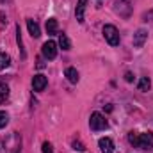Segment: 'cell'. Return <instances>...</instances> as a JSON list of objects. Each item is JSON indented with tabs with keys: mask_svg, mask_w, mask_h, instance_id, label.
<instances>
[{
	"mask_svg": "<svg viewBox=\"0 0 153 153\" xmlns=\"http://www.w3.org/2000/svg\"><path fill=\"white\" fill-rule=\"evenodd\" d=\"M128 141H130V144H134L139 150H152L153 148V134L152 132H146V134L130 132L128 134Z\"/></svg>",
	"mask_w": 153,
	"mask_h": 153,
	"instance_id": "1",
	"label": "cell"
},
{
	"mask_svg": "<svg viewBox=\"0 0 153 153\" xmlns=\"http://www.w3.org/2000/svg\"><path fill=\"white\" fill-rule=\"evenodd\" d=\"M89 126H91V130L98 132V130H105L109 126V123H107L105 116H102L100 112H93L89 117Z\"/></svg>",
	"mask_w": 153,
	"mask_h": 153,
	"instance_id": "2",
	"label": "cell"
},
{
	"mask_svg": "<svg viewBox=\"0 0 153 153\" xmlns=\"http://www.w3.org/2000/svg\"><path fill=\"white\" fill-rule=\"evenodd\" d=\"M103 38H105V41H107L111 46H117L119 41H121L119 32H117V29H116L114 25H105V27H103Z\"/></svg>",
	"mask_w": 153,
	"mask_h": 153,
	"instance_id": "3",
	"label": "cell"
},
{
	"mask_svg": "<svg viewBox=\"0 0 153 153\" xmlns=\"http://www.w3.org/2000/svg\"><path fill=\"white\" fill-rule=\"evenodd\" d=\"M41 53H43V57L48 59V61L55 59V57H57V43H55V41H46V43L41 46Z\"/></svg>",
	"mask_w": 153,
	"mask_h": 153,
	"instance_id": "4",
	"label": "cell"
},
{
	"mask_svg": "<svg viewBox=\"0 0 153 153\" xmlns=\"http://www.w3.org/2000/svg\"><path fill=\"white\" fill-rule=\"evenodd\" d=\"M46 85H48V78L43 75V73L34 75V78H32V89H34L36 93L45 91V89H46Z\"/></svg>",
	"mask_w": 153,
	"mask_h": 153,
	"instance_id": "5",
	"label": "cell"
},
{
	"mask_svg": "<svg viewBox=\"0 0 153 153\" xmlns=\"http://www.w3.org/2000/svg\"><path fill=\"white\" fill-rule=\"evenodd\" d=\"M146 39H148V30L146 29H139L134 34V46L135 48H143L144 43H146Z\"/></svg>",
	"mask_w": 153,
	"mask_h": 153,
	"instance_id": "6",
	"label": "cell"
},
{
	"mask_svg": "<svg viewBox=\"0 0 153 153\" xmlns=\"http://www.w3.org/2000/svg\"><path fill=\"white\" fill-rule=\"evenodd\" d=\"M98 146H100L102 153H114V143L111 137H102L98 141Z\"/></svg>",
	"mask_w": 153,
	"mask_h": 153,
	"instance_id": "7",
	"label": "cell"
},
{
	"mask_svg": "<svg viewBox=\"0 0 153 153\" xmlns=\"http://www.w3.org/2000/svg\"><path fill=\"white\" fill-rule=\"evenodd\" d=\"M85 4L87 0H78L76 4V9H75V18L78 23H84V11H85Z\"/></svg>",
	"mask_w": 153,
	"mask_h": 153,
	"instance_id": "8",
	"label": "cell"
},
{
	"mask_svg": "<svg viewBox=\"0 0 153 153\" xmlns=\"http://www.w3.org/2000/svg\"><path fill=\"white\" fill-rule=\"evenodd\" d=\"M46 32H48V36H55L59 32V25H57L55 18H48L46 20Z\"/></svg>",
	"mask_w": 153,
	"mask_h": 153,
	"instance_id": "9",
	"label": "cell"
},
{
	"mask_svg": "<svg viewBox=\"0 0 153 153\" xmlns=\"http://www.w3.org/2000/svg\"><path fill=\"white\" fill-rule=\"evenodd\" d=\"M27 27H29V32H30V36L32 38H39L41 36V30H39V25L34 22V20H27Z\"/></svg>",
	"mask_w": 153,
	"mask_h": 153,
	"instance_id": "10",
	"label": "cell"
},
{
	"mask_svg": "<svg viewBox=\"0 0 153 153\" xmlns=\"http://www.w3.org/2000/svg\"><path fill=\"white\" fill-rule=\"evenodd\" d=\"M64 75L68 76V80H70L71 84H76V82L80 80V76H78V71H76L75 68H66V71H64Z\"/></svg>",
	"mask_w": 153,
	"mask_h": 153,
	"instance_id": "11",
	"label": "cell"
},
{
	"mask_svg": "<svg viewBox=\"0 0 153 153\" xmlns=\"http://www.w3.org/2000/svg\"><path fill=\"white\" fill-rule=\"evenodd\" d=\"M59 46H61L62 50H66V52L71 48V41H70V38H68L64 32H62V34H59Z\"/></svg>",
	"mask_w": 153,
	"mask_h": 153,
	"instance_id": "12",
	"label": "cell"
},
{
	"mask_svg": "<svg viewBox=\"0 0 153 153\" xmlns=\"http://www.w3.org/2000/svg\"><path fill=\"white\" fill-rule=\"evenodd\" d=\"M16 43H18V46H20L22 59H25V57H27V53H25V48H23V39H22V30H20V25L16 27Z\"/></svg>",
	"mask_w": 153,
	"mask_h": 153,
	"instance_id": "13",
	"label": "cell"
},
{
	"mask_svg": "<svg viewBox=\"0 0 153 153\" xmlns=\"http://www.w3.org/2000/svg\"><path fill=\"white\" fill-rule=\"evenodd\" d=\"M150 87H152V80H150V76H143L141 82H139V91L146 93V91H150Z\"/></svg>",
	"mask_w": 153,
	"mask_h": 153,
	"instance_id": "14",
	"label": "cell"
},
{
	"mask_svg": "<svg viewBox=\"0 0 153 153\" xmlns=\"http://www.w3.org/2000/svg\"><path fill=\"white\" fill-rule=\"evenodd\" d=\"M7 98H9V85L0 82V103H4Z\"/></svg>",
	"mask_w": 153,
	"mask_h": 153,
	"instance_id": "15",
	"label": "cell"
},
{
	"mask_svg": "<svg viewBox=\"0 0 153 153\" xmlns=\"http://www.w3.org/2000/svg\"><path fill=\"white\" fill-rule=\"evenodd\" d=\"M11 64V57L5 52H0V70H5Z\"/></svg>",
	"mask_w": 153,
	"mask_h": 153,
	"instance_id": "16",
	"label": "cell"
},
{
	"mask_svg": "<svg viewBox=\"0 0 153 153\" xmlns=\"http://www.w3.org/2000/svg\"><path fill=\"white\" fill-rule=\"evenodd\" d=\"M7 123H9V114H7L5 111H0V130L5 128Z\"/></svg>",
	"mask_w": 153,
	"mask_h": 153,
	"instance_id": "17",
	"label": "cell"
},
{
	"mask_svg": "<svg viewBox=\"0 0 153 153\" xmlns=\"http://www.w3.org/2000/svg\"><path fill=\"white\" fill-rule=\"evenodd\" d=\"M43 153H53V148H52V144L46 141V143H43Z\"/></svg>",
	"mask_w": 153,
	"mask_h": 153,
	"instance_id": "18",
	"label": "cell"
},
{
	"mask_svg": "<svg viewBox=\"0 0 153 153\" xmlns=\"http://www.w3.org/2000/svg\"><path fill=\"white\" fill-rule=\"evenodd\" d=\"M73 150H76V152H84L85 148H84V144H82L80 141H73Z\"/></svg>",
	"mask_w": 153,
	"mask_h": 153,
	"instance_id": "19",
	"label": "cell"
},
{
	"mask_svg": "<svg viewBox=\"0 0 153 153\" xmlns=\"http://www.w3.org/2000/svg\"><path fill=\"white\" fill-rule=\"evenodd\" d=\"M125 80H126V82H134V73H132V71H126V73H125Z\"/></svg>",
	"mask_w": 153,
	"mask_h": 153,
	"instance_id": "20",
	"label": "cell"
},
{
	"mask_svg": "<svg viewBox=\"0 0 153 153\" xmlns=\"http://www.w3.org/2000/svg\"><path fill=\"white\" fill-rule=\"evenodd\" d=\"M16 153H20V152H16Z\"/></svg>",
	"mask_w": 153,
	"mask_h": 153,
	"instance_id": "21",
	"label": "cell"
}]
</instances>
